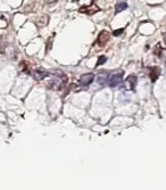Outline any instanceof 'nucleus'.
Wrapping results in <instances>:
<instances>
[{"label":"nucleus","mask_w":166,"mask_h":190,"mask_svg":"<svg viewBox=\"0 0 166 190\" xmlns=\"http://www.w3.org/2000/svg\"><path fill=\"white\" fill-rule=\"evenodd\" d=\"M66 83H67V75L64 73H60V74H56L54 76H51L46 82V86L50 90L58 91V90H62L66 86Z\"/></svg>","instance_id":"f257e3e1"},{"label":"nucleus","mask_w":166,"mask_h":190,"mask_svg":"<svg viewBox=\"0 0 166 190\" xmlns=\"http://www.w3.org/2000/svg\"><path fill=\"white\" fill-rule=\"evenodd\" d=\"M122 80H123V72H115L109 75L108 84L109 87H117L119 84L122 83Z\"/></svg>","instance_id":"f03ea898"},{"label":"nucleus","mask_w":166,"mask_h":190,"mask_svg":"<svg viewBox=\"0 0 166 190\" xmlns=\"http://www.w3.org/2000/svg\"><path fill=\"white\" fill-rule=\"evenodd\" d=\"M108 41H109V33L107 31L100 32L98 35V39H97V45L99 46V48H103Z\"/></svg>","instance_id":"7ed1b4c3"},{"label":"nucleus","mask_w":166,"mask_h":190,"mask_svg":"<svg viewBox=\"0 0 166 190\" xmlns=\"http://www.w3.org/2000/svg\"><path fill=\"white\" fill-rule=\"evenodd\" d=\"M98 10H99V8L96 6L95 2H92L91 6H84V7L80 8V13H83V14H87V15H93Z\"/></svg>","instance_id":"20e7f679"},{"label":"nucleus","mask_w":166,"mask_h":190,"mask_svg":"<svg viewBox=\"0 0 166 190\" xmlns=\"http://www.w3.org/2000/svg\"><path fill=\"white\" fill-rule=\"evenodd\" d=\"M95 80V74L93 73H88V74H83L81 78H80V83L82 86H89Z\"/></svg>","instance_id":"39448f33"},{"label":"nucleus","mask_w":166,"mask_h":190,"mask_svg":"<svg viewBox=\"0 0 166 190\" xmlns=\"http://www.w3.org/2000/svg\"><path fill=\"white\" fill-rule=\"evenodd\" d=\"M48 75V72L46 71H41V70H37V71L33 73V78L37 80V81H41V80L46 79Z\"/></svg>","instance_id":"423d86ee"},{"label":"nucleus","mask_w":166,"mask_h":190,"mask_svg":"<svg viewBox=\"0 0 166 190\" xmlns=\"http://www.w3.org/2000/svg\"><path fill=\"white\" fill-rule=\"evenodd\" d=\"M48 22H49V17L47 15H42L40 16L39 18L37 19V24L39 25L40 27H42V26H45V25H47Z\"/></svg>","instance_id":"0eeeda50"},{"label":"nucleus","mask_w":166,"mask_h":190,"mask_svg":"<svg viewBox=\"0 0 166 190\" xmlns=\"http://www.w3.org/2000/svg\"><path fill=\"white\" fill-rule=\"evenodd\" d=\"M126 82L129 83V88L130 89H133L135 87V83H137V78H135L134 75H130L129 78H127Z\"/></svg>","instance_id":"6e6552de"},{"label":"nucleus","mask_w":166,"mask_h":190,"mask_svg":"<svg viewBox=\"0 0 166 190\" xmlns=\"http://www.w3.org/2000/svg\"><path fill=\"white\" fill-rule=\"evenodd\" d=\"M126 8H127V4H126V2H124V1H122V2H119V4L116 5V13H121V12L125 10Z\"/></svg>","instance_id":"1a4fd4ad"},{"label":"nucleus","mask_w":166,"mask_h":190,"mask_svg":"<svg viewBox=\"0 0 166 190\" xmlns=\"http://www.w3.org/2000/svg\"><path fill=\"white\" fill-rule=\"evenodd\" d=\"M19 68H21L24 73H29V66H27V63H25V62H21V64H19Z\"/></svg>","instance_id":"9d476101"},{"label":"nucleus","mask_w":166,"mask_h":190,"mask_svg":"<svg viewBox=\"0 0 166 190\" xmlns=\"http://www.w3.org/2000/svg\"><path fill=\"white\" fill-rule=\"evenodd\" d=\"M106 60H107V57H106V56H100L99 59H98V62H97V66L103 65V63H106Z\"/></svg>","instance_id":"9b49d317"},{"label":"nucleus","mask_w":166,"mask_h":190,"mask_svg":"<svg viewBox=\"0 0 166 190\" xmlns=\"http://www.w3.org/2000/svg\"><path fill=\"white\" fill-rule=\"evenodd\" d=\"M123 29H119V30H117V31H114V35H119L121 33H123Z\"/></svg>","instance_id":"f8f14e48"},{"label":"nucleus","mask_w":166,"mask_h":190,"mask_svg":"<svg viewBox=\"0 0 166 190\" xmlns=\"http://www.w3.org/2000/svg\"><path fill=\"white\" fill-rule=\"evenodd\" d=\"M165 42H166V34H165Z\"/></svg>","instance_id":"ddd939ff"}]
</instances>
